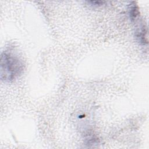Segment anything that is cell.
<instances>
[{
    "instance_id": "1",
    "label": "cell",
    "mask_w": 149,
    "mask_h": 149,
    "mask_svg": "<svg viewBox=\"0 0 149 149\" xmlns=\"http://www.w3.org/2000/svg\"><path fill=\"white\" fill-rule=\"evenodd\" d=\"M1 79L6 81L13 80L23 70V65L15 55L4 52L1 56Z\"/></svg>"
},
{
    "instance_id": "2",
    "label": "cell",
    "mask_w": 149,
    "mask_h": 149,
    "mask_svg": "<svg viewBox=\"0 0 149 149\" xmlns=\"http://www.w3.org/2000/svg\"><path fill=\"white\" fill-rule=\"evenodd\" d=\"M129 13L132 19L134 20L138 17L139 15V11L136 4H132L129 9Z\"/></svg>"
}]
</instances>
